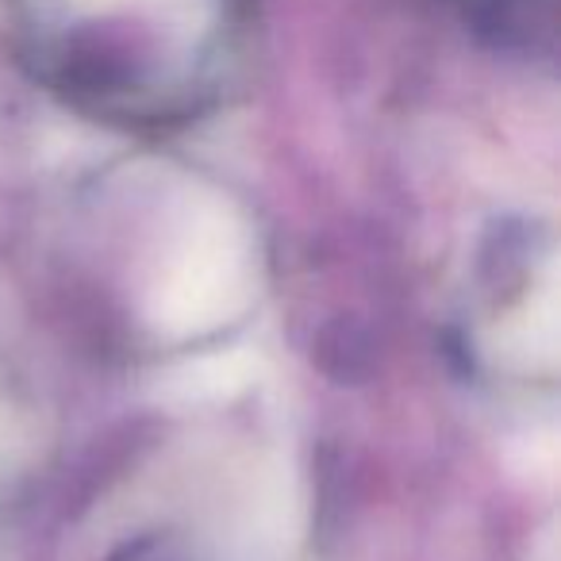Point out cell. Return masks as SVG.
Listing matches in <instances>:
<instances>
[{"instance_id": "obj_1", "label": "cell", "mask_w": 561, "mask_h": 561, "mask_svg": "<svg viewBox=\"0 0 561 561\" xmlns=\"http://www.w3.org/2000/svg\"><path fill=\"white\" fill-rule=\"evenodd\" d=\"M558 231L538 211L492 216L469 242L450 305V351L492 397L558 389Z\"/></svg>"}, {"instance_id": "obj_2", "label": "cell", "mask_w": 561, "mask_h": 561, "mask_svg": "<svg viewBox=\"0 0 561 561\" xmlns=\"http://www.w3.org/2000/svg\"><path fill=\"white\" fill-rule=\"evenodd\" d=\"M39 408L0 362V512L24 492L39 466Z\"/></svg>"}, {"instance_id": "obj_3", "label": "cell", "mask_w": 561, "mask_h": 561, "mask_svg": "<svg viewBox=\"0 0 561 561\" xmlns=\"http://www.w3.org/2000/svg\"><path fill=\"white\" fill-rule=\"evenodd\" d=\"M104 561H196L193 550L185 542H178L173 535H162V530H147V535L127 538L124 546L108 553Z\"/></svg>"}]
</instances>
